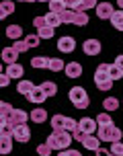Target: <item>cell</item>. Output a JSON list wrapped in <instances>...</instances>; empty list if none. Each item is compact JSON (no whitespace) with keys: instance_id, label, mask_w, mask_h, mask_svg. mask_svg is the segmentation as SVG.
<instances>
[{"instance_id":"7bdbcfd3","label":"cell","mask_w":123,"mask_h":156,"mask_svg":"<svg viewBox=\"0 0 123 156\" xmlns=\"http://www.w3.org/2000/svg\"><path fill=\"white\" fill-rule=\"evenodd\" d=\"M66 6L72 10H80L82 8V0H66Z\"/></svg>"},{"instance_id":"2e32d148","label":"cell","mask_w":123,"mask_h":156,"mask_svg":"<svg viewBox=\"0 0 123 156\" xmlns=\"http://www.w3.org/2000/svg\"><path fill=\"white\" fill-rule=\"evenodd\" d=\"M6 37L12 39V41L21 39L23 37V27L21 25H10V27H6Z\"/></svg>"},{"instance_id":"1f68e13d","label":"cell","mask_w":123,"mask_h":156,"mask_svg":"<svg viewBox=\"0 0 123 156\" xmlns=\"http://www.w3.org/2000/svg\"><path fill=\"white\" fill-rule=\"evenodd\" d=\"M109 74H111L113 80H119V78L123 76V70L117 66V64H109Z\"/></svg>"},{"instance_id":"b9f144b4","label":"cell","mask_w":123,"mask_h":156,"mask_svg":"<svg viewBox=\"0 0 123 156\" xmlns=\"http://www.w3.org/2000/svg\"><path fill=\"white\" fill-rule=\"evenodd\" d=\"M97 6H99L97 0H82V8L80 10H90V8H97Z\"/></svg>"},{"instance_id":"277c9868","label":"cell","mask_w":123,"mask_h":156,"mask_svg":"<svg viewBox=\"0 0 123 156\" xmlns=\"http://www.w3.org/2000/svg\"><path fill=\"white\" fill-rule=\"evenodd\" d=\"M97 132H99V138H100V142H111V144H113V142H119L121 140V129H119V127H117V125H105V127H99V129H97Z\"/></svg>"},{"instance_id":"ac0fdd59","label":"cell","mask_w":123,"mask_h":156,"mask_svg":"<svg viewBox=\"0 0 123 156\" xmlns=\"http://www.w3.org/2000/svg\"><path fill=\"white\" fill-rule=\"evenodd\" d=\"M45 119H47V111L43 109V107L33 109V113H31V121H33V123H43Z\"/></svg>"},{"instance_id":"9c48e42d","label":"cell","mask_w":123,"mask_h":156,"mask_svg":"<svg viewBox=\"0 0 123 156\" xmlns=\"http://www.w3.org/2000/svg\"><path fill=\"white\" fill-rule=\"evenodd\" d=\"M29 138H31V129H29V125H27V123L16 125V127H15V140L16 142L25 144V142H29Z\"/></svg>"},{"instance_id":"4dcf8cb0","label":"cell","mask_w":123,"mask_h":156,"mask_svg":"<svg viewBox=\"0 0 123 156\" xmlns=\"http://www.w3.org/2000/svg\"><path fill=\"white\" fill-rule=\"evenodd\" d=\"M74 16H76V10H72V8H66L64 12L60 15V19H62V23H74Z\"/></svg>"},{"instance_id":"681fc988","label":"cell","mask_w":123,"mask_h":156,"mask_svg":"<svg viewBox=\"0 0 123 156\" xmlns=\"http://www.w3.org/2000/svg\"><path fill=\"white\" fill-rule=\"evenodd\" d=\"M37 2H51V0H37Z\"/></svg>"},{"instance_id":"3957f363","label":"cell","mask_w":123,"mask_h":156,"mask_svg":"<svg viewBox=\"0 0 123 156\" xmlns=\"http://www.w3.org/2000/svg\"><path fill=\"white\" fill-rule=\"evenodd\" d=\"M70 101H72V105L76 107V109H86L88 107V103H90V99H88V93H86L82 86H74V88H70Z\"/></svg>"},{"instance_id":"d6986e66","label":"cell","mask_w":123,"mask_h":156,"mask_svg":"<svg viewBox=\"0 0 123 156\" xmlns=\"http://www.w3.org/2000/svg\"><path fill=\"white\" fill-rule=\"evenodd\" d=\"M12 140H15V138L0 136V152H2V154H10V150H12Z\"/></svg>"},{"instance_id":"ba28073f","label":"cell","mask_w":123,"mask_h":156,"mask_svg":"<svg viewBox=\"0 0 123 156\" xmlns=\"http://www.w3.org/2000/svg\"><path fill=\"white\" fill-rule=\"evenodd\" d=\"M82 49H84L86 55H99L100 54V41L99 39H86L82 43Z\"/></svg>"},{"instance_id":"4316f807","label":"cell","mask_w":123,"mask_h":156,"mask_svg":"<svg viewBox=\"0 0 123 156\" xmlns=\"http://www.w3.org/2000/svg\"><path fill=\"white\" fill-rule=\"evenodd\" d=\"M74 25H78V27H84V25H88V15H86V10H76Z\"/></svg>"},{"instance_id":"d590c367","label":"cell","mask_w":123,"mask_h":156,"mask_svg":"<svg viewBox=\"0 0 123 156\" xmlns=\"http://www.w3.org/2000/svg\"><path fill=\"white\" fill-rule=\"evenodd\" d=\"M51 152H54V148H51L47 142H45V144H39V146H37V154H39V156H49Z\"/></svg>"},{"instance_id":"836d02e7","label":"cell","mask_w":123,"mask_h":156,"mask_svg":"<svg viewBox=\"0 0 123 156\" xmlns=\"http://www.w3.org/2000/svg\"><path fill=\"white\" fill-rule=\"evenodd\" d=\"M72 136H74V140H76V142H80V144H84V140L88 138V133H86L84 129H82V127H76V129L72 132Z\"/></svg>"},{"instance_id":"603a6c76","label":"cell","mask_w":123,"mask_h":156,"mask_svg":"<svg viewBox=\"0 0 123 156\" xmlns=\"http://www.w3.org/2000/svg\"><path fill=\"white\" fill-rule=\"evenodd\" d=\"M31 66H33V68H41V70H47V66H49V58L35 55V58L31 60Z\"/></svg>"},{"instance_id":"60d3db41","label":"cell","mask_w":123,"mask_h":156,"mask_svg":"<svg viewBox=\"0 0 123 156\" xmlns=\"http://www.w3.org/2000/svg\"><path fill=\"white\" fill-rule=\"evenodd\" d=\"M78 127V121L76 119H72V117H66V132H74V129H76Z\"/></svg>"},{"instance_id":"816d5d0a","label":"cell","mask_w":123,"mask_h":156,"mask_svg":"<svg viewBox=\"0 0 123 156\" xmlns=\"http://www.w3.org/2000/svg\"><path fill=\"white\" fill-rule=\"evenodd\" d=\"M111 156H115V154H111Z\"/></svg>"},{"instance_id":"8d00e7d4","label":"cell","mask_w":123,"mask_h":156,"mask_svg":"<svg viewBox=\"0 0 123 156\" xmlns=\"http://www.w3.org/2000/svg\"><path fill=\"white\" fill-rule=\"evenodd\" d=\"M12 47H15L19 54H25V51L29 49V45H27V41H25V39H16L15 43H12Z\"/></svg>"},{"instance_id":"ab89813d","label":"cell","mask_w":123,"mask_h":156,"mask_svg":"<svg viewBox=\"0 0 123 156\" xmlns=\"http://www.w3.org/2000/svg\"><path fill=\"white\" fill-rule=\"evenodd\" d=\"M33 27H35V29H43V27H47V21H45V16H35V19H33Z\"/></svg>"},{"instance_id":"7c38bea8","label":"cell","mask_w":123,"mask_h":156,"mask_svg":"<svg viewBox=\"0 0 123 156\" xmlns=\"http://www.w3.org/2000/svg\"><path fill=\"white\" fill-rule=\"evenodd\" d=\"M74 47H76L74 37H60V41H58V49L64 51V54H72V51H74Z\"/></svg>"},{"instance_id":"f1b7e54d","label":"cell","mask_w":123,"mask_h":156,"mask_svg":"<svg viewBox=\"0 0 123 156\" xmlns=\"http://www.w3.org/2000/svg\"><path fill=\"white\" fill-rule=\"evenodd\" d=\"M51 127H54V129H66V117L64 115H54L51 117Z\"/></svg>"},{"instance_id":"74e56055","label":"cell","mask_w":123,"mask_h":156,"mask_svg":"<svg viewBox=\"0 0 123 156\" xmlns=\"http://www.w3.org/2000/svg\"><path fill=\"white\" fill-rule=\"evenodd\" d=\"M111 154L123 156V144H121V140H119V142H113V144H111Z\"/></svg>"},{"instance_id":"5b68a950","label":"cell","mask_w":123,"mask_h":156,"mask_svg":"<svg viewBox=\"0 0 123 156\" xmlns=\"http://www.w3.org/2000/svg\"><path fill=\"white\" fill-rule=\"evenodd\" d=\"M29 119H31V113H27V111H23V109H15L10 115H8V121L15 125V127H16V125L27 123Z\"/></svg>"},{"instance_id":"484cf974","label":"cell","mask_w":123,"mask_h":156,"mask_svg":"<svg viewBox=\"0 0 123 156\" xmlns=\"http://www.w3.org/2000/svg\"><path fill=\"white\" fill-rule=\"evenodd\" d=\"M66 8H68V6H66V0H51V2H49V10H51V12L62 15Z\"/></svg>"},{"instance_id":"bcb514c9","label":"cell","mask_w":123,"mask_h":156,"mask_svg":"<svg viewBox=\"0 0 123 156\" xmlns=\"http://www.w3.org/2000/svg\"><path fill=\"white\" fill-rule=\"evenodd\" d=\"M97 156H111V150H107V148H99L97 152H94Z\"/></svg>"},{"instance_id":"f907efd6","label":"cell","mask_w":123,"mask_h":156,"mask_svg":"<svg viewBox=\"0 0 123 156\" xmlns=\"http://www.w3.org/2000/svg\"><path fill=\"white\" fill-rule=\"evenodd\" d=\"M16 2H27V0H16Z\"/></svg>"},{"instance_id":"d6a6232c","label":"cell","mask_w":123,"mask_h":156,"mask_svg":"<svg viewBox=\"0 0 123 156\" xmlns=\"http://www.w3.org/2000/svg\"><path fill=\"white\" fill-rule=\"evenodd\" d=\"M12 111H15V107H12L10 103H6V101L0 103V117H8Z\"/></svg>"},{"instance_id":"7402d4cb","label":"cell","mask_w":123,"mask_h":156,"mask_svg":"<svg viewBox=\"0 0 123 156\" xmlns=\"http://www.w3.org/2000/svg\"><path fill=\"white\" fill-rule=\"evenodd\" d=\"M41 88H43V93L47 94V97H54V94H58V84L55 82H51V80H45V82H41Z\"/></svg>"},{"instance_id":"4fadbf2b","label":"cell","mask_w":123,"mask_h":156,"mask_svg":"<svg viewBox=\"0 0 123 156\" xmlns=\"http://www.w3.org/2000/svg\"><path fill=\"white\" fill-rule=\"evenodd\" d=\"M66 76H68V78H80V76H82V66H80L78 62L66 64Z\"/></svg>"},{"instance_id":"83f0119b","label":"cell","mask_w":123,"mask_h":156,"mask_svg":"<svg viewBox=\"0 0 123 156\" xmlns=\"http://www.w3.org/2000/svg\"><path fill=\"white\" fill-rule=\"evenodd\" d=\"M103 107H105V111H117V107H119V101H117L115 97H107L105 101H103Z\"/></svg>"},{"instance_id":"44dd1931","label":"cell","mask_w":123,"mask_h":156,"mask_svg":"<svg viewBox=\"0 0 123 156\" xmlns=\"http://www.w3.org/2000/svg\"><path fill=\"white\" fill-rule=\"evenodd\" d=\"M45 21H47V27H51V29H55V27H60V25H62L60 15H58V12H51V10L45 15Z\"/></svg>"},{"instance_id":"cb8c5ba5","label":"cell","mask_w":123,"mask_h":156,"mask_svg":"<svg viewBox=\"0 0 123 156\" xmlns=\"http://www.w3.org/2000/svg\"><path fill=\"white\" fill-rule=\"evenodd\" d=\"M47 70H51V72H62V70H66V64L62 62L60 58H49V66H47Z\"/></svg>"},{"instance_id":"8992f818","label":"cell","mask_w":123,"mask_h":156,"mask_svg":"<svg viewBox=\"0 0 123 156\" xmlns=\"http://www.w3.org/2000/svg\"><path fill=\"white\" fill-rule=\"evenodd\" d=\"M115 15V8L111 2H99V6H97V16L103 19V21H111V16Z\"/></svg>"},{"instance_id":"c3c4849f","label":"cell","mask_w":123,"mask_h":156,"mask_svg":"<svg viewBox=\"0 0 123 156\" xmlns=\"http://www.w3.org/2000/svg\"><path fill=\"white\" fill-rule=\"evenodd\" d=\"M117 4H119V8H123V0H117Z\"/></svg>"},{"instance_id":"f546056e","label":"cell","mask_w":123,"mask_h":156,"mask_svg":"<svg viewBox=\"0 0 123 156\" xmlns=\"http://www.w3.org/2000/svg\"><path fill=\"white\" fill-rule=\"evenodd\" d=\"M97 123H99V127H105V125H111V123H113V119H111V115H109V111H105V113H99V115H97Z\"/></svg>"},{"instance_id":"6da1fadb","label":"cell","mask_w":123,"mask_h":156,"mask_svg":"<svg viewBox=\"0 0 123 156\" xmlns=\"http://www.w3.org/2000/svg\"><path fill=\"white\" fill-rule=\"evenodd\" d=\"M72 140H74V136H72L70 132H66V129H54V132L47 136V144H49L54 150H58V152L70 148Z\"/></svg>"},{"instance_id":"ee69618b","label":"cell","mask_w":123,"mask_h":156,"mask_svg":"<svg viewBox=\"0 0 123 156\" xmlns=\"http://www.w3.org/2000/svg\"><path fill=\"white\" fill-rule=\"evenodd\" d=\"M58 156H82L78 150H72V148H66V150H62Z\"/></svg>"},{"instance_id":"e0dca14e","label":"cell","mask_w":123,"mask_h":156,"mask_svg":"<svg viewBox=\"0 0 123 156\" xmlns=\"http://www.w3.org/2000/svg\"><path fill=\"white\" fill-rule=\"evenodd\" d=\"M6 74L10 78H23L25 70H23L21 64H8V66H6Z\"/></svg>"},{"instance_id":"7dc6e473","label":"cell","mask_w":123,"mask_h":156,"mask_svg":"<svg viewBox=\"0 0 123 156\" xmlns=\"http://www.w3.org/2000/svg\"><path fill=\"white\" fill-rule=\"evenodd\" d=\"M115 64H117V66H119V68H121V70H123V54H121V55H117Z\"/></svg>"},{"instance_id":"9a60e30c","label":"cell","mask_w":123,"mask_h":156,"mask_svg":"<svg viewBox=\"0 0 123 156\" xmlns=\"http://www.w3.org/2000/svg\"><path fill=\"white\" fill-rule=\"evenodd\" d=\"M12 12H15V2H12V0L0 2V19H6V16L12 15Z\"/></svg>"},{"instance_id":"e575fe53","label":"cell","mask_w":123,"mask_h":156,"mask_svg":"<svg viewBox=\"0 0 123 156\" xmlns=\"http://www.w3.org/2000/svg\"><path fill=\"white\" fill-rule=\"evenodd\" d=\"M54 33H55V29H51V27H43V29H39V31H37V35L41 39H51V37H54Z\"/></svg>"},{"instance_id":"7a4b0ae2","label":"cell","mask_w":123,"mask_h":156,"mask_svg":"<svg viewBox=\"0 0 123 156\" xmlns=\"http://www.w3.org/2000/svg\"><path fill=\"white\" fill-rule=\"evenodd\" d=\"M113 82L115 80L109 74V64H100L99 68H97V72H94V84H97V88L107 93V90H111Z\"/></svg>"},{"instance_id":"d4e9b609","label":"cell","mask_w":123,"mask_h":156,"mask_svg":"<svg viewBox=\"0 0 123 156\" xmlns=\"http://www.w3.org/2000/svg\"><path fill=\"white\" fill-rule=\"evenodd\" d=\"M33 88H35V84H33L31 80H21V82H19V86H16L19 94H25V97H27V94H29Z\"/></svg>"},{"instance_id":"f35d334b","label":"cell","mask_w":123,"mask_h":156,"mask_svg":"<svg viewBox=\"0 0 123 156\" xmlns=\"http://www.w3.org/2000/svg\"><path fill=\"white\" fill-rule=\"evenodd\" d=\"M25 41H27V45H29V47H37L39 41H41V37H39V35H27Z\"/></svg>"},{"instance_id":"52a82bcc","label":"cell","mask_w":123,"mask_h":156,"mask_svg":"<svg viewBox=\"0 0 123 156\" xmlns=\"http://www.w3.org/2000/svg\"><path fill=\"white\" fill-rule=\"evenodd\" d=\"M27 101H29V103H35V105H41V103L47 101V94L43 93V88H41V86H35V88L27 94Z\"/></svg>"},{"instance_id":"8fae6325","label":"cell","mask_w":123,"mask_h":156,"mask_svg":"<svg viewBox=\"0 0 123 156\" xmlns=\"http://www.w3.org/2000/svg\"><path fill=\"white\" fill-rule=\"evenodd\" d=\"M78 127H82L88 136L90 133H94L97 129H99V123H97V119H90V117H82L80 121H78Z\"/></svg>"},{"instance_id":"5bb4252c","label":"cell","mask_w":123,"mask_h":156,"mask_svg":"<svg viewBox=\"0 0 123 156\" xmlns=\"http://www.w3.org/2000/svg\"><path fill=\"white\" fill-rule=\"evenodd\" d=\"M84 148L86 150H92V152H97V150L100 148V138H99V136H94V133H90V136L84 140Z\"/></svg>"},{"instance_id":"30bf717a","label":"cell","mask_w":123,"mask_h":156,"mask_svg":"<svg viewBox=\"0 0 123 156\" xmlns=\"http://www.w3.org/2000/svg\"><path fill=\"white\" fill-rule=\"evenodd\" d=\"M2 62L6 64H19V51H16L15 47L10 45V47H4L2 49Z\"/></svg>"},{"instance_id":"f6af8a7d","label":"cell","mask_w":123,"mask_h":156,"mask_svg":"<svg viewBox=\"0 0 123 156\" xmlns=\"http://www.w3.org/2000/svg\"><path fill=\"white\" fill-rule=\"evenodd\" d=\"M8 84H10V76H8L6 72L0 74V86H8Z\"/></svg>"},{"instance_id":"ffe728a7","label":"cell","mask_w":123,"mask_h":156,"mask_svg":"<svg viewBox=\"0 0 123 156\" xmlns=\"http://www.w3.org/2000/svg\"><path fill=\"white\" fill-rule=\"evenodd\" d=\"M111 25L117 31H123V8L121 10H115V15L111 16Z\"/></svg>"}]
</instances>
